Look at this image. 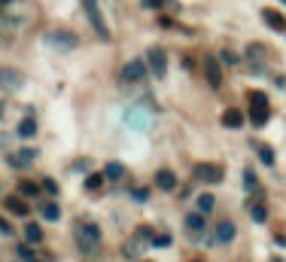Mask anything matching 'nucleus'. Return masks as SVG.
<instances>
[{
  "mask_svg": "<svg viewBox=\"0 0 286 262\" xmlns=\"http://www.w3.org/2000/svg\"><path fill=\"white\" fill-rule=\"evenodd\" d=\"M155 186L162 189V192H171V189L177 186V174H174V171H168V168H162V171L155 174Z\"/></svg>",
  "mask_w": 286,
  "mask_h": 262,
  "instance_id": "9d476101",
  "label": "nucleus"
},
{
  "mask_svg": "<svg viewBox=\"0 0 286 262\" xmlns=\"http://www.w3.org/2000/svg\"><path fill=\"white\" fill-rule=\"evenodd\" d=\"M222 125H225V128H241V125H244V113L235 110V107L225 110V113H222Z\"/></svg>",
  "mask_w": 286,
  "mask_h": 262,
  "instance_id": "ddd939ff",
  "label": "nucleus"
},
{
  "mask_svg": "<svg viewBox=\"0 0 286 262\" xmlns=\"http://www.w3.org/2000/svg\"><path fill=\"white\" fill-rule=\"evenodd\" d=\"M0 232H3V235H12V225H9L3 217H0Z\"/></svg>",
  "mask_w": 286,
  "mask_h": 262,
  "instance_id": "2f4dec72",
  "label": "nucleus"
},
{
  "mask_svg": "<svg viewBox=\"0 0 286 262\" xmlns=\"http://www.w3.org/2000/svg\"><path fill=\"white\" fill-rule=\"evenodd\" d=\"M82 6H85V15H88V22H92L95 34L101 40H110V28L104 25V15H101V6H98V0H82Z\"/></svg>",
  "mask_w": 286,
  "mask_h": 262,
  "instance_id": "7ed1b4c3",
  "label": "nucleus"
},
{
  "mask_svg": "<svg viewBox=\"0 0 286 262\" xmlns=\"http://www.w3.org/2000/svg\"><path fill=\"white\" fill-rule=\"evenodd\" d=\"M250 217H253L256 223H265V220H268V207L259 204V201H253V204H250Z\"/></svg>",
  "mask_w": 286,
  "mask_h": 262,
  "instance_id": "6ab92c4d",
  "label": "nucleus"
},
{
  "mask_svg": "<svg viewBox=\"0 0 286 262\" xmlns=\"http://www.w3.org/2000/svg\"><path fill=\"white\" fill-rule=\"evenodd\" d=\"M70 168H73V171H88V162H85V159H76Z\"/></svg>",
  "mask_w": 286,
  "mask_h": 262,
  "instance_id": "7c9ffc66",
  "label": "nucleus"
},
{
  "mask_svg": "<svg viewBox=\"0 0 286 262\" xmlns=\"http://www.w3.org/2000/svg\"><path fill=\"white\" fill-rule=\"evenodd\" d=\"M122 174H125V165H122V162H110V165L104 168V177H107V180H119Z\"/></svg>",
  "mask_w": 286,
  "mask_h": 262,
  "instance_id": "a211bd4d",
  "label": "nucleus"
},
{
  "mask_svg": "<svg viewBox=\"0 0 286 262\" xmlns=\"http://www.w3.org/2000/svg\"><path fill=\"white\" fill-rule=\"evenodd\" d=\"M143 74H146V64L143 61H128L125 71H122V79L125 82H137V79H143Z\"/></svg>",
  "mask_w": 286,
  "mask_h": 262,
  "instance_id": "6e6552de",
  "label": "nucleus"
},
{
  "mask_svg": "<svg viewBox=\"0 0 286 262\" xmlns=\"http://www.w3.org/2000/svg\"><path fill=\"white\" fill-rule=\"evenodd\" d=\"M0 116H3V104H0Z\"/></svg>",
  "mask_w": 286,
  "mask_h": 262,
  "instance_id": "72a5a7b5",
  "label": "nucleus"
},
{
  "mask_svg": "<svg viewBox=\"0 0 286 262\" xmlns=\"http://www.w3.org/2000/svg\"><path fill=\"white\" fill-rule=\"evenodd\" d=\"M46 43H52L55 49H73L79 40L73 31H52V34H46Z\"/></svg>",
  "mask_w": 286,
  "mask_h": 262,
  "instance_id": "39448f33",
  "label": "nucleus"
},
{
  "mask_svg": "<svg viewBox=\"0 0 286 262\" xmlns=\"http://www.w3.org/2000/svg\"><path fill=\"white\" fill-rule=\"evenodd\" d=\"M192 174H195L198 180H204V183H219V180L225 177V171H222L219 165H195Z\"/></svg>",
  "mask_w": 286,
  "mask_h": 262,
  "instance_id": "423d86ee",
  "label": "nucleus"
},
{
  "mask_svg": "<svg viewBox=\"0 0 286 262\" xmlns=\"http://www.w3.org/2000/svg\"><path fill=\"white\" fill-rule=\"evenodd\" d=\"M235 241V223L231 220H219L216 229H213V241L210 244H231Z\"/></svg>",
  "mask_w": 286,
  "mask_h": 262,
  "instance_id": "0eeeda50",
  "label": "nucleus"
},
{
  "mask_svg": "<svg viewBox=\"0 0 286 262\" xmlns=\"http://www.w3.org/2000/svg\"><path fill=\"white\" fill-rule=\"evenodd\" d=\"M256 152H259V159H262L268 168L274 165V150H271V147H265V144H256Z\"/></svg>",
  "mask_w": 286,
  "mask_h": 262,
  "instance_id": "aec40b11",
  "label": "nucleus"
},
{
  "mask_svg": "<svg viewBox=\"0 0 286 262\" xmlns=\"http://www.w3.org/2000/svg\"><path fill=\"white\" fill-rule=\"evenodd\" d=\"M25 79H22V74H15L12 67H3L0 71V85H6V89H19Z\"/></svg>",
  "mask_w": 286,
  "mask_h": 262,
  "instance_id": "f8f14e48",
  "label": "nucleus"
},
{
  "mask_svg": "<svg viewBox=\"0 0 286 262\" xmlns=\"http://www.w3.org/2000/svg\"><path fill=\"white\" fill-rule=\"evenodd\" d=\"M274 262H280V259H274Z\"/></svg>",
  "mask_w": 286,
  "mask_h": 262,
  "instance_id": "c9c22d12",
  "label": "nucleus"
},
{
  "mask_svg": "<svg viewBox=\"0 0 286 262\" xmlns=\"http://www.w3.org/2000/svg\"><path fill=\"white\" fill-rule=\"evenodd\" d=\"M262 19H265V25L271 28V31H286V19H283L277 9H265V12H262Z\"/></svg>",
  "mask_w": 286,
  "mask_h": 262,
  "instance_id": "9b49d317",
  "label": "nucleus"
},
{
  "mask_svg": "<svg viewBox=\"0 0 286 262\" xmlns=\"http://www.w3.org/2000/svg\"><path fill=\"white\" fill-rule=\"evenodd\" d=\"M213 204H216V198H213V195H201L198 198V211L207 214V211H213Z\"/></svg>",
  "mask_w": 286,
  "mask_h": 262,
  "instance_id": "5701e85b",
  "label": "nucleus"
},
{
  "mask_svg": "<svg viewBox=\"0 0 286 262\" xmlns=\"http://www.w3.org/2000/svg\"><path fill=\"white\" fill-rule=\"evenodd\" d=\"M40 189H46V192H49V195H58V183H55V180H52V177H46Z\"/></svg>",
  "mask_w": 286,
  "mask_h": 262,
  "instance_id": "bb28decb",
  "label": "nucleus"
},
{
  "mask_svg": "<svg viewBox=\"0 0 286 262\" xmlns=\"http://www.w3.org/2000/svg\"><path fill=\"white\" fill-rule=\"evenodd\" d=\"M19 256H22V259H28V262H40L37 256H34V250H31V247H22V244H19Z\"/></svg>",
  "mask_w": 286,
  "mask_h": 262,
  "instance_id": "cd10ccee",
  "label": "nucleus"
},
{
  "mask_svg": "<svg viewBox=\"0 0 286 262\" xmlns=\"http://www.w3.org/2000/svg\"><path fill=\"white\" fill-rule=\"evenodd\" d=\"M101 174H92V177H85V192H98V186H101Z\"/></svg>",
  "mask_w": 286,
  "mask_h": 262,
  "instance_id": "b1692460",
  "label": "nucleus"
},
{
  "mask_svg": "<svg viewBox=\"0 0 286 262\" xmlns=\"http://www.w3.org/2000/svg\"><path fill=\"white\" fill-rule=\"evenodd\" d=\"M250 119L259 128L268 122V95L265 92H250Z\"/></svg>",
  "mask_w": 286,
  "mask_h": 262,
  "instance_id": "f03ea898",
  "label": "nucleus"
},
{
  "mask_svg": "<svg viewBox=\"0 0 286 262\" xmlns=\"http://www.w3.org/2000/svg\"><path fill=\"white\" fill-rule=\"evenodd\" d=\"M6 211L15 214V217H28V204L22 198H6Z\"/></svg>",
  "mask_w": 286,
  "mask_h": 262,
  "instance_id": "4468645a",
  "label": "nucleus"
},
{
  "mask_svg": "<svg viewBox=\"0 0 286 262\" xmlns=\"http://www.w3.org/2000/svg\"><path fill=\"white\" fill-rule=\"evenodd\" d=\"M186 229H189V235H192V232H201V229H204V214H201V211H198V214H189V217H186Z\"/></svg>",
  "mask_w": 286,
  "mask_h": 262,
  "instance_id": "2eb2a0df",
  "label": "nucleus"
},
{
  "mask_svg": "<svg viewBox=\"0 0 286 262\" xmlns=\"http://www.w3.org/2000/svg\"><path fill=\"white\" fill-rule=\"evenodd\" d=\"M76 244H79L82 253H95L98 244H101V229L88 220H79L76 223Z\"/></svg>",
  "mask_w": 286,
  "mask_h": 262,
  "instance_id": "f257e3e1",
  "label": "nucleus"
},
{
  "mask_svg": "<svg viewBox=\"0 0 286 262\" xmlns=\"http://www.w3.org/2000/svg\"><path fill=\"white\" fill-rule=\"evenodd\" d=\"M146 64H149V71H152L155 76H165V74H168V58H165V49L152 46V49L146 52Z\"/></svg>",
  "mask_w": 286,
  "mask_h": 262,
  "instance_id": "20e7f679",
  "label": "nucleus"
},
{
  "mask_svg": "<svg viewBox=\"0 0 286 262\" xmlns=\"http://www.w3.org/2000/svg\"><path fill=\"white\" fill-rule=\"evenodd\" d=\"M244 183H247V189H250V192H256V189H259L256 174H253V171H247V174H244Z\"/></svg>",
  "mask_w": 286,
  "mask_h": 262,
  "instance_id": "393cba45",
  "label": "nucleus"
},
{
  "mask_svg": "<svg viewBox=\"0 0 286 262\" xmlns=\"http://www.w3.org/2000/svg\"><path fill=\"white\" fill-rule=\"evenodd\" d=\"M152 244H155V247H171L174 238H171V235H155V238H152Z\"/></svg>",
  "mask_w": 286,
  "mask_h": 262,
  "instance_id": "a878e982",
  "label": "nucleus"
},
{
  "mask_svg": "<svg viewBox=\"0 0 286 262\" xmlns=\"http://www.w3.org/2000/svg\"><path fill=\"white\" fill-rule=\"evenodd\" d=\"M19 192H22V195H28V198H37V195H40V186L31 183V180H22V183H19Z\"/></svg>",
  "mask_w": 286,
  "mask_h": 262,
  "instance_id": "412c9836",
  "label": "nucleus"
},
{
  "mask_svg": "<svg viewBox=\"0 0 286 262\" xmlns=\"http://www.w3.org/2000/svg\"><path fill=\"white\" fill-rule=\"evenodd\" d=\"M25 238H28V244H40L43 241V229H40L37 223H28L25 225Z\"/></svg>",
  "mask_w": 286,
  "mask_h": 262,
  "instance_id": "dca6fc26",
  "label": "nucleus"
},
{
  "mask_svg": "<svg viewBox=\"0 0 286 262\" xmlns=\"http://www.w3.org/2000/svg\"><path fill=\"white\" fill-rule=\"evenodd\" d=\"M222 58H225V61H228V64H235V61H238V55H235V52H228V49H225V52H222Z\"/></svg>",
  "mask_w": 286,
  "mask_h": 262,
  "instance_id": "473e14b6",
  "label": "nucleus"
},
{
  "mask_svg": "<svg viewBox=\"0 0 286 262\" xmlns=\"http://www.w3.org/2000/svg\"><path fill=\"white\" fill-rule=\"evenodd\" d=\"M280 3H286V0H280Z\"/></svg>",
  "mask_w": 286,
  "mask_h": 262,
  "instance_id": "f704fd0d",
  "label": "nucleus"
},
{
  "mask_svg": "<svg viewBox=\"0 0 286 262\" xmlns=\"http://www.w3.org/2000/svg\"><path fill=\"white\" fill-rule=\"evenodd\" d=\"M34 134H37V122H34V119L19 122V137H34Z\"/></svg>",
  "mask_w": 286,
  "mask_h": 262,
  "instance_id": "4be33fe9",
  "label": "nucleus"
},
{
  "mask_svg": "<svg viewBox=\"0 0 286 262\" xmlns=\"http://www.w3.org/2000/svg\"><path fill=\"white\" fill-rule=\"evenodd\" d=\"M143 6H146V9H158V6H165V0H143Z\"/></svg>",
  "mask_w": 286,
  "mask_h": 262,
  "instance_id": "c756f323",
  "label": "nucleus"
},
{
  "mask_svg": "<svg viewBox=\"0 0 286 262\" xmlns=\"http://www.w3.org/2000/svg\"><path fill=\"white\" fill-rule=\"evenodd\" d=\"M134 201H149V189H134Z\"/></svg>",
  "mask_w": 286,
  "mask_h": 262,
  "instance_id": "c85d7f7f",
  "label": "nucleus"
},
{
  "mask_svg": "<svg viewBox=\"0 0 286 262\" xmlns=\"http://www.w3.org/2000/svg\"><path fill=\"white\" fill-rule=\"evenodd\" d=\"M204 71H207V82L213 85V89H219V85H222V71H219V64L213 61V55L204 58Z\"/></svg>",
  "mask_w": 286,
  "mask_h": 262,
  "instance_id": "1a4fd4ad",
  "label": "nucleus"
},
{
  "mask_svg": "<svg viewBox=\"0 0 286 262\" xmlns=\"http://www.w3.org/2000/svg\"><path fill=\"white\" fill-rule=\"evenodd\" d=\"M43 217H46L49 223H55V220H61V207H58L55 201H43Z\"/></svg>",
  "mask_w": 286,
  "mask_h": 262,
  "instance_id": "f3484780",
  "label": "nucleus"
}]
</instances>
